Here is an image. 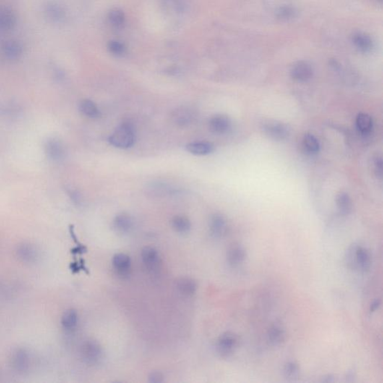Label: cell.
<instances>
[{"label": "cell", "instance_id": "6da1fadb", "mask_svg": "<svg viewBox=\"0 0 383 383\" xmlns=\"http://www.w3.org/2000/svg\"><path fill=\"white\" fill-rule=\"evenodd\" d=\"M347 264L352 269L368 272L371 268V259L368 250L363 246L353 244L347 251Z\"/></svg>", "mask_w": 383, "mask_h": 383}, {"label": "cell", "instance_id": "7a4b0ae2", "mask_svg": "<svg viewBox=\"0 0 383 383\" xmlns=\"http://www.w3.org/2000/svg\"><path fill=\"white\" fill-rule=\"evenodd\" d=\"M136 140L134 126L130 123H123L113 133L109 142L115 147L127 149L132 147Z\"/></svg>", "mask_w": 383, "mask_h": 383}, {"label": "cell", "instance_id": "3957f363", "mask_svg": "<svg viewBox=\"0 0 383 383\" xmlns=\"http://www.w3.org/2000/svg\"><path fill=\"white\" fill-rule=\"evenodd\" d=\"M80 354L84 363L89 365H95L101 361L103 350L97 342L89 340L81 346Z\"/></svg>", "mask_w": 383, "mask_h": 383}, {"label": "cell", "instance_id": "277c9868", "mask_svg": "<svg viewBox=\"0 0 383 383\" xmlns=\"http://www.w3.org/2000/svg\"><path fill=\"white\" fill-rule=\"evenodd\" d=\"M238 337L232 332H225L219 337L217 351L222 358H228L233 354L238 346Z\"/></svg>", "mask_w": 383, "mask_h": 383}, {"label": "cell", "instance_id": "5b68a950", "mask_svg": "<svg viewBox=\"0 0 383 383\" xmlns=\"http://www.w3.org/2000/svg\"><path fill=\"white\" fill-rule=\"evenodd\" d=\"M263 131L269 138L276 141L285 140L290 135V129L287 125L275 121L264 123Z\"/></svg>", "mask_w": 383, "mask_h": 383}, {"label": "cell", "instance_id": "8992f818", "mask_svg": "<svg viewBox=\"0 0 383 383\" xmlns=\"http://www.w3.org/2000/svg\"><path fill=\"white\" fill-rule=\"evenodd\" d=\"M314 75V69L311 65L305 61H297L290 70V76L297 82H308Z\"/></svg>", "mask_w": 383, "mask_h": 383}, {"label": "cell", "instance_id": "52a82bcc", "mask_svg": "<svg viewBox=\"0 0 383 383\" xmlns=\"http://www.w3.org/2000/svg\"><path fill=\"white\" fill-rule=\"evenodd\" d=\"M45 153L50 160L60 162L66 157V148L64 144L58 139H49L45 144Z\"/></svg>", "mask_w": 383, "mask_h": 383}, {"label": "cell", "instance_id": "ba28073f", "mask_svg": "<svg viewBox=\"0 0 383 383\" xmlns=\"http://www.w3.org/2000/svg\"><path fill=\"white\" fill-rule=\"evenodd\" d=\"M142 261L146 268L152 272H155L159 269L160 264V258L158 251L152 246H146L141 254Z\"/></svg>", "mask_w": 383, "mask_h": 383}, {"label": "cell", "instance_id": "9c48e42d", "mask_svg": "<svg viewBox=\"0 0 383 383\" xmlns=\"http://www.w3.org/2000/svg\"><path fill=\"white\" fill-rule=\"evenodd\" d=\"M231 121L226 115H216L209 121V129L212 134L222 135L230 131Z\"/></svg>", "mask_w": 383, "mask_h": 383}, {"label": "cell", "instance_id": "30bf717a", "mask_svg": "<svg viewBox=\"0 0 383 383\" xmlns=\"http://www.w3.org/2000/svg\"><path fill=\"white\" fill-rule=\"evenodd\" d=\"M209 228L214 238H222L226 233V220L222 215L214 214L210 217V221H209Z\"/></svg>", "mask_w": 383, "mask_h": 383}, {"label": "cell", "instance_id": "8fae6325", "mask_svg": "<svg viewBox=\"0 0 383 383\" xmlns=\"http://www.w3.org/2000/svg\"><path fill=\"white\" fill-rule=\"evenodd\" d=\"M113 267L118 275L121 276L127 275L131 269V258L124 253L115 254L113 259Z\"/></svg>", "mask_w": 383, "mask_h": 383}, {"label": "cell", "instance_id": "7c38bea8", "mask_svg": "<svg viewBox=\"0 0 383 383\" xmlns=\"http://www.w3.org/2000/svg\"><path fill=\"white\" fill-rule=\"evenodd\" d=\"M194 118V114L188 107H181L176 109L172 114L173 122L179 126H187Z\"/></svg>", "mask_w": 383, "mask_h": 383}, {"label": "cell", "instance_id": "4fadbf2b", "mask_svg": "<svg viewBox=\"0 0 383 383\" xmlns=\"http://www.w3.org/2000/svg\"><path fill=\"white\" fill-rule=\"evenodd\" d=\"M134 222L128 214H121L116 216L113 220V228L115 231L121 235L128 233L132 230Z\"/></svg>", "mask_w": 383, "mask_h": 383}, {"label": "cell", "instance_id": "5bb4252c", "mask_svg": "<svg viewBox=\"0 0 383 383\" xmlns=\"http://www.w3.org/2000/svg\"><path fill=\"white\" fill-rule=\"evenodd\" d=\"M246 251L243 246L235 244L230 246L227 252V260L232 267H236L244 261L246 259Z\"/></svg>", "mask_w": 383, "mask_h": 383}, {"label": "cell", "instance_id": "9a60e30c", "mask_svg": "<svg viewBox=\"0 0 383 383\" xmlns=\"http://www.w3.org/2000/svg\"><path fill=\"white\" fill-rule=\"evenodd\" d=\"M17 254L19 259L22 260L24 262H35L38 257V251L36 247L29 243H23L22 245H19L17 248Z\"/></svg>", "mask_w": 383, "mask_h": 383}, {"label": "cell", "instance_id": "2e32d148", "mask_svg": "<svg viewBox=\"0 0 383 383\" xmlns=\"http://www.w3.org/2000/svg\"><path fill=\"white\" fill-rule=\"evenodd\" d=\"M352 41L355 48L363 53H368L374 47L372 39L363 32H356L352 37Z\"/></svg>", "mask_w": 383, "mask_h": 383}, {"label": "cell", "instance_id": "e0dca14e", "mask_svg": "<svg viewBox=\"0 0 383 383\" xmlns=\"http://www.w3.org/2000/svg\"><path fill=\"white\" fill-rule=\"evenodd\" d=\"M357 130L363 136H368L372 132L374 128V121L371 115L367 113H359L355 119Z\"/></svg>", "mask_w": 383, "mask_h": 383}, {"label": "cell", "instance_id": "ac0fdd59", "mask_svg": "<svg viewBox=\"0 0 383 383\" xmlns=\"http://www.w3.org/2000/svg\"><path fill=\"white\" fill-rule=\"evenodd\" d=\"M186 151L196 156L208 155L214 152V144L208 142H192L186 146Z\"/></svg>", "mask_w": 383, "mask_h": 383}, {"label": "cell", "instance_id": "d6986e66", "mask_svg": "<svg viewBox=\"0 0 383 383\" xmlns=\"http://www.w3.org/2000/svg\"><path fill=\"white\" fill-rule=\"evenodd\" d=\"M79 110L82 115H85L88 118H92V119L98 118L101 115L97 105L92 100H89V99L82 100L79 103Z\"/></svg>", "mask_w": 383, "mask_h": 383}, {"label": "cell", "instance_id": "ffe728a7", "mask_svg": "<svg viewBox=\"0 0 383 383\" xmlns=\"http://www.w3.org/2000/svg\"><path fill=\"white\" fill-rule=\"evenodd\" d=\"M285 338V332L281 326L274 325L269 328L267 332V341L269 345L277 347L283 343Z\"/></svg>", "mask_w": 383, "mask_h": 383}, {"label": "cell", "instance_id": "44dd1931", "mask_svg": "<svg viewBox=\"0 0 383 383\" xmlns=\"http://www.w3.org/2000/svg\"><path fill=\"white\" fill-rule=\"evenodd\" d=\"M177 289L183 296H193L197 290V285L192 279L181 278L177 282Z\"/></svg>", "mask_w": 383, "mask_h": 383}, {"label": "cell", "instance_id": "7402d4cb", "mask_svg": "<svg viewBox=\"0 0 383 383\" xmlns=\"http://www.w3.org/2000/svg\"><path fill=\"white\" fill-rule=\"evenodd\" d=\"M79 316L74 309H68L65 311L61 318V324L66 330L71 331L77 327Z\"/></svg>", "mask_w": 383, "mask_h": 383}, {"label": "cell", "instance_id": "603a6c76", "mask_svg": "<svg viewBox=\"0 0 383 383\" xmlns=\"http://www.w3.org/2000/svg\"><path fill=\"white\" fill-rule=\"evenodd\" d=\"M13 367L17 371H24L29 368V355L26 353L25 350H18L13 355L12 359Z\"/></svg>", "mask_w": 383, "mask_h": 383}, {"label": "cell", "instance_id": "cb8c5ba5", "mask_svg": "<svg viewBox=\"0 0 383 383\" xmlns=\"http://www.w3.org/2000/svg\"><path fill=\"white\" fill-rule=\"evenodd\" d=\"M303 147L306 154L314 155L319 152L321 146L315 136L312 134H306L303 139Z\"/></svg>", "mask_w": 383, "mask_h": 383}, {"label": "cell", "instance_id": "d4e9b609", "mask_svg": "<svg viewBox=\"0 0 383 383\" xmlns=\"http://www.w3.org/2000/svg\"><path fill=\"white\" fill-rule=\"evenodd\" d=\"M298 15V11L296 8L288 5L280 6L275 11V16L277 19L282 21H289L296 18Z\"/></svg>", "mask_w": 383, "mask_h": 383}, {"label": "cell", "instance_id": "484cf974", "mask_svg": "<svg viewBox=\"0 0 383 383\" xmlns=\"http://www.w3.org/2000/svg\"><path fill=\"white\" fill-rule=\"evenodd\" d=\"M336 204L341 214L347 215L352 210V201L350 196L345 192H341L336 197Z\"/></svg>", "mask_w": 383, "mask_h": 383}, {"label": "cell", "instance_id": "4316f807", "mask_svg": "<svg viewBox=\"0 0 383 383\" xmlns=\"http://www.w3.org/2000/svg\"><path fill=\"white\" fill-rule=\"evenodd\" d=\"M172 227L179 233H187L191 229V222L183 216H175L171 221Z\"/></svg>", "mask_w": 383, "mask_h": 383}, {"label": "cell", "instance_id": "83f0119b", "mask_svg": "<svg viewBox=\"0 0 383 383\" xmlns=\"http://www.w3.org/2000/svg\"><path fill=\"white\" fill-rule=\"evenodd\" d=\"M284 374L288 380H296L300 375V368L294 361H289L284 368Z\"/></svg>", "mask_w": 383, "mask_h": 383}, {"label": "cell", "instance_id": "f1b7e54d", "mask_svg": "<svg viewBox=\"0 0 383 383\" xmlns=\"http://www.w3.org/2000/svg\"><path fill=\"white\" fill-rule=\"evenodd\" d=\"M147 189H148L149 194L154 196H163V195L166 194L168 192V188L166 186L160 183H153L149 186Z\"/></svg>", "mask_w": 383, "mask_h": 383}, {"label": "cell", "instance_id": "f546056e", "mask_svg": "<svg viewBox=\"0 0 383 383\" xmlns=\"http://www.w3.org/2000/svg\"><path fill=\"white\" fill-rule=\"evenodd\" d=\"M374 173L378 178H382V160L380 156H376L374 159Z\"/></svg>", "mask_w": 383, "mask_h": 383}, {"label": "cell", "instance_id": "4dcf8cb0", "mask_svg": "<svg viewBox=\"0 0 383 383\" xmlns=\"http://www.w3.org/2000/svg\"><path fill=\"white\" fill-rule=\"evenodd\" d=\"M149 382L153 383L163 382V376L160 372L152 373L149 376Z\"/></svg>", "mask_w": 383, "mask_h": 383}, {"label": "cell", "instance_id": "1f68e13d", "mask_svg": "<svg viewBox=\"0 0 383 383\" xmlns=\"http://www.w3.org/2000/svg\"><path fill=\"white\" fill-rule=\"evenodd\" d=\"M380 304H381L380 300H374V301L372 303H371V306H370V312L371 313L375 312V311H376V310H377L378 308H379V306H380Z\"/></svg>", "mask_w": 383, "mask_h": 383}, {"label": "cell", "instance_id": "d6a6232c", "mask_svg": "<svg viewBox=\"0 0 383 383\" xmlns=\"http://www.w3.org/2000/svg\"><path fill=\"white\" fill-rule=\"evenodd\" d=\"M70 196H71V199H73V201H74V202L77 203H77H79V201H79L80 200V199H79V195L78 194L77 192L76 191L71 192V193H70Z\"/></svg>", "mask_w": 383, "mask_h": 383}, {"label": "cell", "instance_id": "836d02e7", "mask_svg": "<svg viewBox=\"0 0 383 383\" xmlns=\"http://www.w3.org/2000/svg\"><path fill=\"white\" fill-rule=\"evenodd\" d=\"M327 379H324V382H332L333 381V377L331 376H328Z\"/></svg>", "mask_w": 383, "mask_h": 383}, {"label": "cell", "instance_id": "e575fe53", "mask_svg": "<svg viewBox=\"0 0 383 383\" xmlns=\"http://www.w3.org/2000/svg\"><path fill=\"white\" fill-rule=\"evenodd\" d=\"M378 1L382 2V0H378Z\"/></svg>", "mask_w": 383, "mask_h": 383}]
</instances>
